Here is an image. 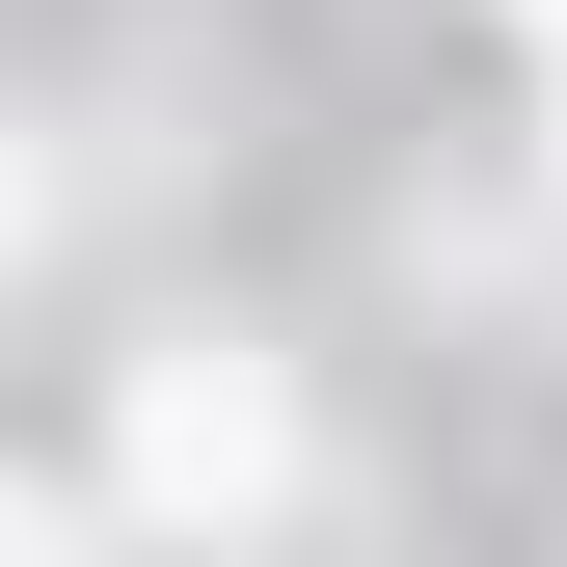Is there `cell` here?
<instances>
[{
	"mask_svg": "<svg viewBox=\"0 0 567 567\" xmlns=\"http://www.w3.org/2000/svg\"><path fill=\"white\" fill-rule=\"evenodd\" d=\"M135 486H217V514H244V486H270V405L244 379H163V405H135Z\"/></svg>",
	"mask_w": 567,
	"mask_h": 567,
	"instance_id": "cell-1",
	"label": "cell"
},
{
	"mask_svg": "<svg viewBox=\"0 0 567 567\" xmlns=\"http://www.w3.org/2000/svg\"><path fill=\"white\" fill-rule=\"evenodd\" d=\"M540 28H567V0H540Z\"/></svg>",
	"mask_w": 567,
	"mask_h": 567,
	"instance_id": "cell-2",
	"label": "cell"
}]
</instances>
